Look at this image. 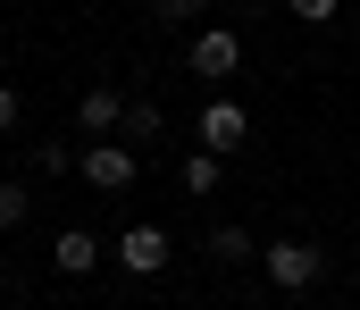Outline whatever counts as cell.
I'll return each mask as SVG.
<instances>
[{
	"label": "cell",
	"instance_id": "obj_1",
	"mask_svg": "<svg viewBox=\"0 0 360 310\" xmlns=\"http://www.w3.org/2000/svg\"><path fill=\"white\" fill-rule=\"evenodd\" d=\"M260 277H269L276 294H310V285L327 277V252H319V243H293V235H285V243H269V252H260Z\"/></svg>",
	"mask_w": 360,
	"mask_h": 310
},
{
	"label": "cell",
	"instance_id": "obj_2",
	"mask_svg": "<svg viewBox=\"0 0 360 310\" xmlns=\"http://www.w3.org/2000/svg\"><path fill=\"white\" fill-rule=\"evenodd\" d=\"M184 67H193L201 84H226V76L243 67V34H235V25H201L193 51H184Z\"/></svg>",
	"mask_w": 360,
	"mask_h": 310
},
{
	"label": "cell",
	"instance_id": "obj_3",
	"mask_svg": "<svg viewBox=\"0 0 360 310\" xmlns=\"http://www.w3.org/2000/svg\"><path fill=\"white\" fill-rule=\"evenodd\" d=\"M193 134H201V151H218V160H235L243 151V134H252V117H243V101H201V117H193Z\"/></svg>",
	"mask_w": 360,
	"mask_h": 310
},
{
	"label": "cell",
	"instance_id": "obj_4",
	"mask_svg": "<svg viewBox=\"0 0 360 310\" xmlns=\"http://www.w3.org/2000/svg\"><path fill=\"white\" fill-rule=\"evenodd\" d=\"M76 168H84L92 193H126V185H134V143H84Z\"/></svg>",
	"mask_w": 360,
	"mask_h": 310
},
{
	"label": "cell",
	"instance_id": "obj_5",
	"mask_svg": "<svg viewBox=\"0 0 360 310\" xmlns=\"http://www.w3.org/2000/svg\"><path fill=\"white\" fill-rule=\"evenodd\" d=\"M76 126H84L92 143H101V134H117V126H126V93H117V84H92L84 101H76Z\"/></svg>",
	"mask_w": 360,
	"mask_h": 310
},
{
	"label": "cell",
	"instance_id": "obj_6",
	"mask_svg": "<svg viewBox=\"0 0 360 310\" xmlns=\"http://www.w3.org/2000/svg\"><path fill=\"white\" fill-rule=\"evenodd\" d=\"M117 260H126L134 277H160V269H168V235H160V226H126V235H117Z\"/></svg>",
	"mask_w": 360,
	"mask_h": 310
},
{
	"label": "cell",
	"instance_id": "obj_7",
	"mask_svg": "<svg viewBox=\"0 0 360 310\" xmlns=\"http://www.w3.org/2000/svg\"><path fill=\"white\" fill-rule=\"evenodd\" d=\"M51 269H68V277H92V269H101V243H92V226H59V243H51Z\"/></svg>",
	"mask_w": 360,
	"mask_h": 310
},
{
	"label": "cell",
	"instance_id": "obj_8",
	"mask_svg": "<svg viewBox=\"0 0 360 310\" xmlns=\"http://www.w3.org/2000/svg\"><path fill=\"white\" fill-rule=\"evenodd\" d=\"M210 260H218V269H243V260H260L252 226H235V218H226V226H210Z\"/></svg>",
	"mask_w": 360,
	"mask_h": 310
},
{
	"label": "cell",
	"instance_id": "obj_9",
	"mask_svg": "<svg viewBox=\"0 0 360 310\" xmlns=\"http://www.w3.org/2000/svg\"><path fill=\"white\" fill-rule=\"evenodd\" d=\"M126 143H160V101H126Z\"/></svg>",
	"mask_w": 360,
	"mask_h": 310
},
{
	"label": "cell",
	"instance_id": "obj_10",
	"mask_svg": "<svg viewBox=\"0 0 360 310\" xmlns=\"http://www.w3.org/2000/svg\"><path fill=\"white\" fill-rule=\"evenodd\" d=\"M184 193H218V151H193L184 160Z\"/></svg>",
	"mask_w": 360,
	"mask_h": 310
},
{
	"label": "cell",
	"instance_id": "obj_11",
	"mask_svg": "<svg viewBox=\"0 0 360 310\" xmlns=\"http://www.w3.org/2000/svg\"><path fill=\"white\" fill-rule=\"evenodd\" d=\"M201 8H210V0H151L160 25H201Z\"/></svg>",
	"mask_w": 360,
	"mask_h": 310
},
{
	"label": "cell",
	"instance_id": "obj_12",
	"mask_svg": "<svg viewBox=\"0 0 360 310\" xmlns=\"http://www.w3.org/2000/svg\"><path fill=\"white\" fill-rule=\"evenodd\" d=\"M25 209H34V202H25V185H0V235H17Z\"/></svg>",
	"mask_w": 360,
	"mask_h": 310
},
{
	"label": "cell",
	"instance_id": "obj_13",
	"mask_svg": "<svg viewBox=\"0 0 360 310\" xmlns=\"http://www.w3.org/2000/svg\"><path fill=\"white\" fill-rule=\"evenodd\" d=\"M34 168H42V176H59V168H76V151H68V143H42V151H34Z\"/></svg>",
	"mask_w": 360,
	"mask_h": 310
},
{
	"label": "cell",
	"instance_id": "obj_14",
	"mask_svg": "<svg viewBox=\"0 0 360 310\" xmlns=\"http://www.w3.org/2000/svg\"><path fill=\"white\" fill-rule=\"evenodd\" d=\"M335 8H344V0H293V17H302V25H327Z\"/></svg>",
	"mask_w": 360,
	"mask_h": 310
},
{
	"label": "cell",
	"instance_id": "obj_15",
	"mask_svg": "<svg viewBox=\"0 0 360 310\" xmlns=\"http://www.w3.org/2000/svg\"><path fill=\"white\" fill-rule=\"evenodd\" d=\"M17 117H25V109H17V93H8V84H0V134H8Z\"/></svg>",
	"mask_w": 360,
	"mask_h": 310
},
{
	"label": "cell",
	"instance_id": "obj_16",
	"mask_svg": "<svg viewBox=\"0 0 360 310\" xmlns=\"http://www.w3.org/2000/svg\"><path fill=\"white\" fill-rule=\"evenodd\" d=\"M352 25H360V0H352Z\"/></svg>",
	"mask_w": 360,
	"mask_h": 310
},
{
	"label": "cell",
	"instance_id": "obj_17",
	"mask_svg": "<svg viewBox=\"0 0 360 310\" xmlns=\"http://www.w3.org/2000/svg\"><path fill=\"white\" fill-rule=\"evenodd\" d=\"M269 310H285V302H269Z\"/></svg>",
	"mask_w": 360,
	"mask_h": 310
},
{
	"label": "cell",
	"instance_id": "obj_18",
	"mask_svg": "<svg viewBox=\"0 0 360 310\" xmlns=\"http://www.w3.org/2000/svg\"><path fill=\"white\" fill-rule=\"evenodd\" d=\"M352 310H360V302H352Z\"/></svg>",
	"mask_w": 360,
	"mask_h": 310
}]
</instances>
